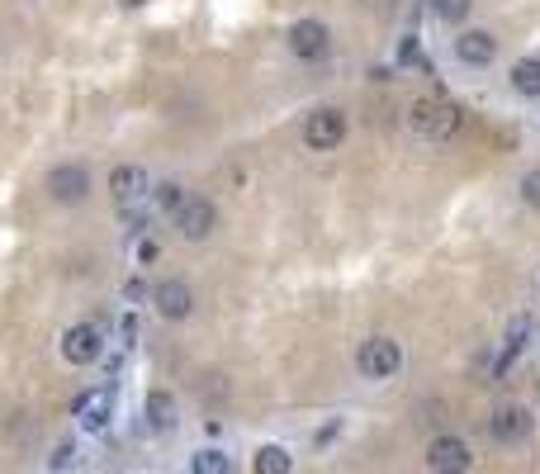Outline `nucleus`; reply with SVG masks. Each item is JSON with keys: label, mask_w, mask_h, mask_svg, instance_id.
Returning a JSON list of instances; mask_svg holds the SVG:
<instances>
[{"label": "nucleus", "mask_w": 540, "mask_h": 474, "mask_svg": "<svg viewBox=\"0 0 540 474\" xmlns=\"http://www.w3.org/2000/svg\"><path fill=\"white\" fill-rule=\"evenodd\" d=\"M190 200V195H185V185H176V181H162L157 185V209H162V214H180V204Z\"/></svg>", "instance_id": "6ab92c4d"}, {"label": "nucleus", "mask_w": 540, "mask_h": 474, "mask_svg": "<svg viewBox=\"0 0 540 474\" xmlns=\"http://www.w3.org/2000/svg\"><path fill=\"white\" fill-rule=\"evenodd\" d=\"M109 195H114V204L124 209V204H138L147 195V171L143 166H133V162H119L114 171H109Z\"/></svg>", "instance_id": "9d476101"}, {"label": "nucleus", "mask_w": 540, "mask_h": 474, "mask_svg": "<svg viewBox=\"0 0 540 474\" xmlns=\"http://www.w3.org/2000/svg\"><path fill=\"white\" fill-rule=\"evenodd\" d=\"M285 43H289V53L299 57V62H318V57L327 53L332 34H327L323 19H294V24H289V34H285Z\"/></svg>", "instance_id": "423d86ee"}, {"label": "nucleus", "mask_w": 540, "mask_h": 474, "mask_svg": "<svg viewBox=\"0 0 540 474\" xmlns=\"http://www.w3.org/2000/svg\"><path fill=\"white\" fill-rule=\"evenodd\" d=\"M119 332H124V342L133 347V337H138V318H133V313H124V318H119Z\"/></svg>", "instance_id": "a878e982"}, {"label": "nucleus", "mask_w": 540, "mask_h": 474, "mask_svg": "<svg viewBox=\"0 0 540 474\" xmlns=\"http://www.w3.org/2000/svg\"><path fill=\"white\" fill-rule=\"evenodd\" d=\"M398 365H403V347H398L394 337H370V342H360L356 370L365 380H389V375H398Z\"/></svg>", "instance_id": "f03ea898"}, {"label": "nucleus", "mask_w": 540, "mask_h": 474, "mask_svg": "<svg viewBox=\"0 0 540 474\" xmlns=\"http://www.w3.org/2000/svg\"><path fill=\"white\" fill-rule=\"evenodd\" d=\"M469 5H474V0H436V19H446V24H465Z\"/></svg>", "instance_id": "aec40b11"}, {"label": "nucleus", "mask_w": 540, "mask_h": 474, "mask_svg": "<svg viewBox=\"0 0 540 474\" xmlns=\"http://www.w3.org/2000/svg\"><path fill=\"white\" fill-rule=\"evenodd\" d=\"M398 67H422V48H417V34H408L398 43Z\"/></svg>", "instance_id": "412c9836"}, {"label": "nucleus", "mask_w": 540, "mask_h": 474, "mask_svg": "<svg viewBox=\"0 0 540 474\" xmlns=\"http://www.w3.org/2000/svg\"><path fill=\"white\" fill-rule=\"evenodd\" d=\"M522 200L531 204V209H540V166L522 176Z\"/></svg>", "instance_id": "5701e85b"}, {"label": "nucleus", "mask_w": 540, "mask_h": 474, "mask_svg": "<svg viewBox=\"0 0 540 474\" xmlns=\"http://www.w3.org/2000/svg\"><path fill=\"white\" fill-rule=\"evenodd\" d=\"M48 465H53V470H72V465H76V446H72V441H62V446L53 451V460H48Z\"/></svg>", "instance_id": "393cba45"}, {"label": "nucleus", "mask_w": 540, "mask_h": 474, "mask_svg": "<svg viewBox=\"0 0 540 474\" xmlns=\"http://www.w3.org/2000/svg\"><path fill=\"white\" fill-rule=\"evenodd\" d=\"M147 427H152V432H171V427H176V399H171L166 389H152V394H147Z\"/></svg>", "instance_id": "2eb2a0df"}, {"label": "nucleus", "mask_w": 540, "mask_h": 474, "mask_svg": "<svg viewBox=\"0 0 540 474\" xmlns=\"http://www.w3.org/2000/svg\"><path fill=\"white\" fill-rule=\"evenodd\" d=\"M152 304H157V313H162L166 323H180L195 309V294H190L185 280H162V285H152Z\"/></svg>", "instance_id": "6e6552de"}, {"label": "nucleus", "mask_w": 540, "mask_h": 474, "mask_svg": "<svg viewBox=\"0 0 540 474\" xmlns=\"http://www.w3.org/2000/svg\"><path fill=\"white\" fill-rule=\"evenodd\" d=\"M455 57L465 67H488L498 57V38L488 34V29H465V34L455 38Z\"/></svg>", "instance_id": "9b49d317"}, {"label": "nucleus", "mask_w": 540, "mask_h": 474, "mask_svg": "<svg viewBox=\"0 0 540 474\" xmlns=\"http://www.w3.org/2000/svg\"><path fill=\"white\" fill-rule=\"evenodd\" d=\"M119 5H124V10H138V5H147V0H119Z\"/></svg>", "instance_id": "bb28decb"}, {"label": "nucleus", "mask_w": 540, "mask_h": 474, "mask_svg": "<svg viewBox=\"0 0 540 474\" xmlns=\"http://www.w3.org/2000/svg\"><path fill=\"white\" fill-rule=\"evenodd\" d=\"M427 465H432V474H469L474 451H469L460 437H436L432 446H427Z\"/></svg>", "instance_id": "0eeeda50"}, {"label": "nucleus", "mask_w": 540, "mask_h": 474, "mask_svg": "<svg viewBox=\"0 0 540 474\" xmlns=\"http://www.w3.org/2000/svg\"><path fill=\"white\" fill-rule=\"evenodd\" d=\"M488 427H493L498 441H522L526 432H531V413H526V408H498Z\"/></svg>", "instance_id": "ddd939ff"}, {"label": "nucleus", "mask_w": 540, "mask_h": 474, "mask_svg": "<svg viewBox=\"0 0 540 474\" xmlns=\"http://www.w3.org/2000/svg\"><path fill=\"white\" fill-rule=\"evenodd\" d=\"M526 337H531V318H526V313H517V318H512V328H507V351H503V356H512V361H517V356L526 351Z\"/></svg>", "instance_id": "a211bd4d"}, {"label": "nucleus", "mask_w": 540, "mask_h": 474, "mask_svg": "<svg viewBox=\"0 0 540 474\" xmlns=\"http://www.w3.org/2000/svg\"><path fill=\"white\" fill-rule=\"evenodd\" d=\"M507 81H512V91H517V95L540 100V57H522V62H512Z\"/></svg>", "instance_id": "4468645a"}, {"label": "nucleus", "mask_w": 540, "mask_h": 474, "mask_svg": "<svg viewBox=\"0 0 540 474\" xmlns=\"http://www.w3.org/2000/svg\"><path fill=\"white\" fill-rule=\"evenodd\" d=\"M124 299H128V304H143V299H152V285H147L143 275H128V280H124Z\"/></svg>", "instance_id": "4be33fe9"}, {"label": "nucleus", "mask_w": 540, "mask_h": 474, "mask_svg": "<svg viewBox=\"0 0 540 474\" xmlns=\"http://www.w3.org/2000/svg\"><path fill=\"white\" fill-rule=\"evenodd\" d=\"M252 470L256 474H289V470H294V460H289L285 446H261L256 460H252Z\"/></svg>", "instance_id": "dca6fc26"}, {"label": "nucleus", "mask_w": 540, "mask_h": 474, "mask_svg": "<svg viewBox=\"0 0 540 474\" xmlns=\"http://www.w3.org/2000/svg\"><path fill=\"white\" fill-rule=\"evenodd\" d=\"M408 124H413L417 138L446 143V138H455V128H460V110H455L450 100H417L413 114H408Z\"/></svg>", "instance_id": "f257e3e1"}, {"label": "nucleus", "mask_w": 540, "mask_h": 474, "mask_svg": "<svg viewBox=\"0 0 540 474\" xmlns=\"http://www.w3.org/2000/svg\"><path fill=\"white\" fill-rule=\"evenodd\" d=\"M214 223H218V209L209 200H185L176 214V228L185 242H204V237L214 233Z\"/></svg>", "instance_id": "1a4fd4ad"}, {"label": "nucleus", "mask_w": 540, "mask_h": 474, "mask_svg": "<svg viewBox=\"0 0 540 474\" xmlns=\"http://www.w3.org/2000/svg\"><path fill=\"white\" fill-rule=\"evenodd\" d=\"M346 143V114L342 110H313L304 119V147L308 152H337Z\"/></svg>", "instance_id": "7ed1b4c3"}, {"label": "nucleus", "mask_w": 540, "mask_h": 474, "mask_svg": "<svg viewBox=\"0 0 540 474\" xmlns=\"http://www.w3.org/2000/svg\"><path fill=\"white\" fill-rule=\"evenodd\" d=\"M109 413H114V389H100V394H81L76 399V418H81L86 432H105Z\"/></svg>", "instance_id": "f8f14e48"}, {"label": "nucleus", "mask_w": 540, "mask_h": 474, "mask_svg": "<svg viewBox=\"0 0 540 474\" xmlns=\"http://www.w3.org/2000/svg\"><path fill=\"white\" fill-rule=\"evenodd\" d=\"M124 228H128V237H143L147 233V214L143 209H133V204H124Z\"/></svg>", "instance_id": "b1692460"}, {"label": "nucleus", "mask_w": 540, "mask_h": 474, "mask_svg": "<svg viewBox=\"0 0 540 474\" xmlns=\"http://www.w3.org/2000/svg\"><path fill=\"white\" fill-rule=\"evenodd\" d=\"M190 474H233V460L214 451V446H204L195 460H190Z\"/></svg>", "instance_id": "f3484780"}, {"label": "nucleus", "mask_w": 540, "mask_h": 474, "mask_svg": "<svg viewBox=\"0 0 540 474\" xmlns=\"http://www.w3.org/2000/svg\"><path fill=\"white\" fill-rule=\"evenodd\" d=\"M90 171L81 162H57L53 171H48V195H53L57 204H86L90 200Z\"/></svg>", "instance_id": "20e7f679"}, {"label": "nucleus", "mask_w": 540, "mask_h": 474, "mask_svg": "<svg viewBox=\"0 0 540 474\" xmlns=\"http://www.w3.org/2000/svg\"><path fill=\"white\" fill-rule=\"evenodd\" d=\"M62 356L72 365H95L105 356V332L100 323H76V328L62 332Z\"/></svg>", "instance_id": "39448f33"}]
</instances>
